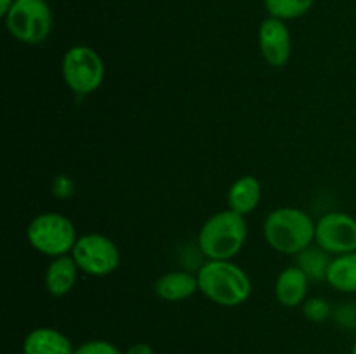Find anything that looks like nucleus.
Listing matches in <instances>:
<instances>
[{
    "label": "nucleus",
    "mask_w": 356,
    "mask_h": 354,
    "mask_svg": "<svg viewBox=\"0 0 356 354\" xmlns=\"http://www.w3.org/2000/svg\"><path fill=\"white\" fill-rule=\"evenodd\" d=\"M198 292L214 304L236 307L252 294L249 274L232 260H207L197 273Z\"/></svg>",
    "instance_id": "f257e3e1"
},
{
    "label": "nucleus",
    "mask_w": 356,
    "mask_h": 354,
    "mask_svg": "<svg viewBox=\"0 0 356 354\" xmlns=\"http://www.w3.org/2000/svg\"><path fill=\"white\" fill-rule=\"evenodd\" d=\"M316 222L296 207L275 208L264 219L263 233L268 245L285 255H298L315 242Z\"/></svg>",
    "instance_id": "f03ea898"
},
{
    "label": "nucleus",
    "mask_w": 356,
    "mask_h": 354,
    "mask_svg": "<svg viewBox=\"0 0 356 354\" xmlns=\"http://www.w3.org/2000/svg\"><path fill=\"white\" fill-rule=\"evenodd\" d=\"M247 239L245 215L226 208L211 215L198 233V250L209 260H232Z\"/></svg>",
    "instance_id": "7ed1b4c3"
},
{
    "label": "nucleus",
    "mask_w": 356,
    "mask_h": 354,
    "mask_svg": "<svg viewBox=\"0 0 356 354\" xmlns=\"http://www.w3.org/2000/svg\"><path fill=\"white\" fill-rule=\"evenodd\" d=\"M26 238L37 252L52 259L72 253L79 239L72 219L59 212H44L31 219L26 228Z\"/></svg>",
    "instance_id": "20e7f679"
},
{
    "label": "nucleus",
    "mask_w": 356,
    "mask_h": 354,
    "mask_svg": "<svg viewBox=\"0 0 356 354\" xmlns=\"http://www.w3.org/2000/svg\"><path fill=\"white\" fill-rule=\"evenodd\" d=\"M3 17L10 37L21 44H42L52 30V10L45 0H16Z\"/></svg>",
    "instance_id": "39448f33"
},
{
    "label": "nucleus",
    "mask_w": 356,
    "mask_h": 354,
    "mask_svg": "<svg viewBox=\"0 0 356 354\" xmlns=\"http://www.w3.org/2000/svg\"><path fill=\"white\" fill-rule=\"evenodd\" d=\"M63 80L79 96L92 94L104 80V62L101 56L87 45H73L63 56Z\"/></svg>",
    "instance_id": "423d86ee"
},
{
    "label": "nucleus",
    "mask_w": 356,
    "mask_h": 354,
    "mask_svg": "<svg viewBox=\"0 0 356 354\" xmlns=\"http://www.w3.org/2000/svg\"><path fill=\"white\" fill-rule=\"evenodd\" d=\"M70 255L89 276H108L120 264V250L115 242L101 233H87L76 239Z\"/></svg>",
    "instance_id": "0eeeda50"
},
{
    "label": "nucleus",
    "mask_w": 356,
    "mask_h": 354,
    "mask_svg": "<svg viewBox=\"0 0 356 354\" xmlns=\"http://www.w3.org/2000/svg\"><path fill=\"white\" fill-rule=\"evenodd\" d=\"M316 245L327 253L356 252V219L346 212H329L316 222Z\"/></svg>",
    "instance_id": "6e6552de"
},
{
    "label": "nucleus",
    "mask_w": 356,
    "mask_h": 354,
    "mask_svg": "<svg viewBox=\"0 0 356 354\" xmlns=\"http://www.w3.org/2000/svg\"><path fill=\"white\" fill-rule=\"evenodd\" d=\"M257 40H259L261 54L268 65L273 68H282L287 65L292 54V37L284 19L273 16L263 19V23L259 24Z\"/></svg>",
    "instance_id": "1a4fd4ad"
},
{
    "label": "nucleus",
    "mask_w": 356,
    "mask_h": 354,
    "mask_svg": "<svg viewBox=\"0 0 356 354\" xmlns=\"http://www.w3.org/2000/svg\"><path fill=\"white\" fill-rule=\"evenodd\" d=\"M309 278L301 267L289 266L278 274L275 283V297L285 307H299L308 297Z\"/></svg>",
    "instance_id": "9d476101"
},
{
    "label": "nucleus",
    "mask_w": 356,
    "mask_h": 354,
    "mask_svg": "<svg viewBox=\"0 0 356 354\" xmlns=\"http://www.w3.org/2000/svg\"><path fill=\"white\" fill-rule=\"evenodd\" d=\"M23 354H75V349L63 332L40 326L24 337Z\"/></svg>",
    "instance_id": "9b49d317"
},
{
    "label": "nucleus",
    "mask_w": 356,
    "mask_h": 354,
    "mask_svg": "<svg viewBox=\"0 0 356 354\" xmlns=\"http://www.w3.org/2000/svg\"><path fill=\"white\" fill-rule=\"evenodd\" d=\"M153 292L165 302L186 301L198 292V278L188 271H170L153 283Z\"/></svg>",
    "instance_id": "f8f14e48"
},
{
    "label": "nucleus",
    "mask_w": 356,
    "mask_h": 354,
    "mask_svg": "<svg viewBox=\"0 0 356 354\" xmlns=\"http://www.w3.org/2000/svg\"><path fill=\"white\" fill-rule=\"evenodd\" d=\"M79 266L72 255L54 257L45 269V288L52 297H65L76 283Z\"/></svg>",
    "instance_id": "ddd939ff"
},
{
    "label": "nucleus",
    "mask_w": 356,
    "mask_h": 354,
    "mask_svg": "<svg viewBox=\"0 0 356 354\" xmlns=\"http://www.w3.org/2000/svg\"><path fill=\"white\" fill-rule=\"evenodd\" d=\"M263 198V187L254 176H243L232 184L228 191V208L247 215L256 210Z\"/></svg>",
    "instance_id": "4468645a"
},
{
    "label": "nucleus",
    "mask_w": 356,
    "mask_h": 354,
    "mask_svg": "<svg viewBox=\"0 0 356 354\" xmlns=\"http://www.w3.org/2000/svg\"><path fill=\"white\" fill-rule=\"evenodd\" d=\"M327 283L343 294H356V252L336 255L330 260Z\"/></svg>",
    "instance_id": "2eb2a0df"
},
{
    "label": "nucleus",
    "mask_w": 356,
    "mask_h": 354,
    "mask_svg": "<svg viewBox=\"0 0 356 354\" xmlns=\"http://www.w3.org/2000/svg\"><path fill=\"white\" fill-rule=\"evenodd\" d=\"M330 257L325 250L313 248L308 246L306 250H302L301 253H298V266L308 274L309 280H327V271L330 266Z\"/></svg>",
    "instance_id": "dca6fc26"
},
{
    "label": "nucleus",
    "mask_w": 356,
    "mask_h": 354,
    "mask_svg": "<svg viewBox=\"0 0 356 354\" xmlns=\"http://www.w3.org/2000/svg\"><path fill=\"white\" fill-rule=\"evenodd\" d=\"M315 0H264L268 14L278 19H298L313 7Z\"/></svg>",
    "instance_id": "f3484780"
},
{
    "label": "nucleus",
    "mask_w": 356,
    "mask_h": 354,
    "mask_svg": "<svg viewBox=\"0 0 356 354\" xmlns=\"http://www.w3.org/2000/svg\"><path fill=\"white\" fill-rule=\"evenodd\" d=\"M302 307V314L313 323H323L332 316L334 309L325 298L322 297H312V298H306L305 304L301 305Z\"/></svg>",
    "instance_id": "a211bd4d"
},
{
    "label": "nucleus",
    "mask_w": 356,
    "mask_h": 354,
    "mask_svg": "<svg viewBox=\"0 0 356 354\" xmlns=\"http://www.w3.org/2000/svg\"><path fill=\"white\" fill-rule=\"evenodd\" d=\"M75 354H122V351L108 340L97 339L83 342L82 346L76 347Z\"/></svg>",
    "instance_id": "6ab92c4d"
},
{
    "label": "nucleus",
    "mask_w": 356,
    "mask_h": 354,
    "mask_svg": "<svg viewBox=\"0 0 356 354\" xmlns=\"http://www.w3.org/2000/svg\"><path fill=\"white\" fill-rule=\"evenodd\" d=\"M332 316L337 321V325L343 326V328H348V330L356 328V305L355 304L339 305L337 309H334Z\"/></svg>",
    "instance_id": "aec40b11"
},
{
    "label": "nucleus",
    "mask_w": 356,
    "mask_h": 354,
    "mask_svg": "<svg viewBox=\"0 0 356 354\" xmlns=\"http://www.w3.org/2000/svg\"><path fill=\"white\" fill-rule=\"evenodd\" d=\"M75 193V183L68 176H58L52 180V194L59 200L72 198Z\"/></svg>",
    "instance_id": "412c9836"
},
{
    "label": "nucleus",
    "mask_w": 356,
    "mask_h": 354,
    "mask_svg": "<svg viewBox=\"0 0 356 354\" xmlns=\"http://www.w3.org/2000/svg\"><path fill=\"white\" fill-rule=\"evenodd\" d=\"M125 354H155V351H153V347L149 346V344L139 342L129 347V349L125 351Z\"/></svg>",
    "instance_id": "4be33fe9"
},
{
    "label": "nucleus",
    "mask_w": 356,
    "mask_h": 354,
    "mask_svg": "<svg viewBox=\"0 0 356 354\" xmlns=\"http://www.w3.org/2000/svg\"><path fill=\"white\" fill-rule=\"evenodd\" d=\"M14 2H16V0H0V14L6 16V14L10 10V7H13Z\"/></svg>",
    "instance_id": "5701e85b"
},
{
    "label": "nucleus",
    "mask_w": 356,
    "mask_h": 354,
    "mask_svg": "<svg viewBox=\"0 0 356 354\" xmlns=\"http://www.w3.org/2000/svg\"><path fill=\"white\" fill-rule=\"evenodd\" d=\"M351 354H356V340H355L353 347H351Z\"/></svg>",
    "instance_id": "b1692460"
}]
</instances>
